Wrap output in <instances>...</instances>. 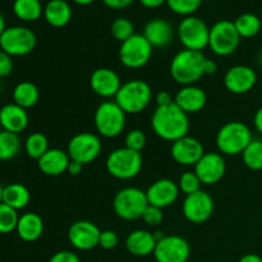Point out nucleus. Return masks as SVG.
I'll return each instance as SVG.
<instances>
[{"label": "nucleus", "instance_id": "f257e3e1", "mask_svg": "<svg viewBox=\"0 0 262 262\" xmlns=\"http://www.w3.org/2000/svg\"><path fill=\"white\" fill-rule=\"evenodd\" d=\"M151 128L159 138L173 143L188 136V114L174 102L166 106H158L151 117Z\"/></svg>", "mask_w": 262, "mask_h": 262}, {"label": "nucleus", "instance_id": "f03ea898", "mask_svg": "<svg viewBox=\"0 0 262 262\" xmlns=\"http://www.w3.org/2000/svg\"><path fill=\"white\" fill-rule=\"evenodd\" d=\"M206 56L201 51L181 50L174 55L170 63V76L181 86L194 84L205 76L204 63Z\"/></svg>", "mask_w": 262, "mask_h": 262}, {"label": "nucleus", "instance_id": "7ed1b4c3", "mask_svg": "<svg viewBox=\"0 0 262 262\" xmlns=\"http://www.w3.org/2000/svg\"><path fill=\"white\" fill-rule=\"evenodd\" d=\"M253 136L250 127L239 120L228 122L223 125L216 135V147L222 155H242Z\"/></svg>", "mask_w": 262, "mask_h": 262}, {"label": "nucleus", "instance_id": "20e7f679", "mask_svg": "<svg viewBox=\"0 0 262 262\" xmlns=\"http://www.w3.org/2000/svg\"><path fill=\"white\" fill-rule=\"evenodd\" d=\"M114 99L125 114H140L150 105L152 90L142 79H130L122 84Z\"/></svg>", "mask_w": 262, "mask_h": 262}, {"label": "nucleus", "instance_id": "39448f33", "mask_svg": "<svg viewBox=\"0 0 262 262\" xmlns=\"http://www.w3.org/2000/svg\"><path fill=\"white\" fill-rule=\"evenodd\" d=\"M142 155L127 147H120L107 155L105 166L107 173L120 181H129L137 177L142 169Z\"/></svg>", "mask_w": 262, "mask_h": 262}, {"label": "nucleus", "instance_id": "423d86ee", "mask_svg": "<svg viewBox=\"0 0 262 262\" xmlns=\"http://www.w3.org/2000/svg\"><path fill=\"white\" fill-rule=\"evenodd\" d=\"M127 114L115 101H104L97 106L94 115V124L97 133L105 138H115L125 128Z\"/></svg>", "mask_w": 262, "mask_h": 262}, {"label": "nucleus", "instance_id": "0eeeda50", "mask_svg": "<svg viewBox=\"0 0 262 262\" xmlns=\"http://www.w3.org/2000/svg\"><path fill=\"white\" fill-rule=\"evenodd\" d=\"M148 206L146 191L137 187H125L117 192L113 200V209L118 217L127 222L142 217L143 211Z\"/></svg>", "mask_w": 262, "mask_h": 262}, {"label": "nucleus", "instance_id": "6e6552de", "mask_svg": "<svg viewBox=\"0 0 262 262\" xmlns=\"http://www.w3.org/2000/svg\"><path fill=\"white\" fill-rule=\"evenodd\" d=\"M177 36L184 49L202 53L204 49L209 48L210 27L201 18L188 15L179 22Z\"/></svg>", "mask_w": 262, "mask_h": 262}, {"label": "nucleus", "instance_id": "1a4fd4ad", "mask_svg": "<svg viewBox=\"0 0 262 262\" xmlns=\"http://www.w3.org/2000/svg\"><path fill=\"white\" fill-rule=\"evenodd\" d=\"M241 42L239 33L234 22L228 19L217 20L210 27L209 48L217 56H229L238 49Z\"/></svg>", "mask_w": 262, "mask_h": 262}, {"label": "nucleus", "instance_id": "9d476101", "mask_svg": "<svg viewBox=\"0 0 262 262\" xmlns=\"http://www.w3.org/2000/svg\"><path fill=\"white\" fill-rule=\"evenodd\" d=\"M37 43L35 32L25 26L7 27L0 36V49L10 56H25L32 53Z\"/></svg>", "mask_w": 262, "mask_h": 262}, {"label": "nucleus", "instance_id": "9b49d317", "mask_svg": "<svg viewBox=\"0 0 262 262\" xmlns=\"http://www.w3.org/2000/svg\"><path fill=\"white\" fill-rule=\"evenodd\" d=\"M152 49L145 36L135 33L132 37L120 43L119 60L125 68L140 69L150 61Z\"/></svg>", "mask_w": 262, "mask_h": 262}, {"label": "nucleus", "instance_id": "f8f14e48", "mask_svg": "<svg viewBox=\"0 0 262 262\" xmlns=\"http://www.w3.org/2000/svg\"><path fill=\"white\" fill-rule=\"evenodd\" d=\"M102 150V142L100 137L91 132H81L74 135L69 140L67 152L71 160L77 161L82 165L91 164L99 158Z\"/></svg>", "mask_w": 262, "mask_h": 262}, {"label": "nucleus", "instance_id": "ddd939ff", "mask_svg": "<svg viewBox=\"0 0 262 262\" xmlns=\"http://www.w3.org/2000/svg\"><path fill=\"white\" fill-rule=\"evenodd\" d=\"M152 255L156 262H187L191 256V247L181 235H165L156 242Z\"/></svg>", "mask_w": 262, "mask_h": 262}, {"label": "nucleus", "instance_id": "4468645a", "mask_svg": "<svg viewBox=\"0 0 262 262\" xmlns=\"http://www.w3.org/2000/svg\"><path fill=\"white\" fill-rule=\"evenodd\" d=\"M182 212L192 224H202L209 220L214 212V200L207 192L201 189L186 196L182 204Z\"/></svg>", "mask_w": 262, "mask_h": 262}, {"label": "nucleus", "instance_id": "2eb2a0df", "mask_svg": "<svg viewBox=\"0 0 262 262\" xmlns=\"http://www.w3.org/2000/svg\"><path fill=\"white\" fill-rule=\"evenodd\" d=\"M193 171L205 186L217 183L224 178L227 171L224 155L220 152H205L199 163L194 165Z\"/></svg>", "mask_w": 262, "mask_h": 262}, {"label": "nucleus", "instance_id": "dca6fc26", "mask_svg": "<svg viewBox=\"0 0 262 262\" xmlns=\"http://www.w3.org/2000/svg\"><path fill=\"white\" fill-rule=\"evenodd\" d=\"M101 230L96 224L89 220H78L68 229V241L78 251H91L99 246Z\"/></svg>", "mask_w": 262, "mask_h": 262}, {"label": "nucleus", "instance_id": "f3484780", "mask_svg": "<svg viewBox=\"0 0 262 262\" xmlns=\"http://www.w3.org/2000/svg\"><path fill=\"white\" fill-rule=\"evenodd\" d=\"M257 82L255 69L248 66H234L227 71L224 76V86L234 95H243L250 92Z\"/></svg>", "mask_w": 262, "mask_h": 262}, {"label": "nucleus", "instance_id": "a211bd4d", "mask_svg": "<svg viewBox=\"0 0 262 262\" xmlns=\"http://www.w3.org/2000/svg\"><path fill=\"white\" fill-rule=\"evenodd\" d=\"M170 154L177 164L183 166H194L204 156V145L197 138L186 136L171 143Z\"/></svg>", "mask_w": 262, "mask_h": 262}, {"label": "nucleus", "instance_id": "6ab92c4d", "mask_svg": "<svg viewBox=\"0 0 262 262\" xmlns=\"http://www.w3.org/2000/svg\"><path fill=\"white\" fill-rule=\"evenodd\" d=\"M179 187L178 183L168 178L159 179L154 182L146 191V197H147L148 205L165 209V207L171 206L174 202L178 200Z\"/></svg>", "mask_w": 262, "mask_h": 262}, {"label": "nucleus", "instance_id": "aec40b11", "mask_svg": "<svg viewBox=\"0 0 262 262\" xmlns=\"http://www.w3.org/2000/svg\"><path fill=\"white\" fill-rule=\"evenodd\" d=\"M122 81L115 71L110 68H97L90 77V86L92 91L100 97L110 99L117 96L122 87Z\"/></svg>", "mask_w": 262, "mask_h": 262}, {"label": "nucleus", "instance_id": "412c9836", "mask_svg": "<svg viewBox=\"0 0 262 262\" xmlns=\"http://www.w3.org/2000/svg\"><path fill=\"white\" fill-rule=\"evenodd\" d=\"M207 102L206 92L196 84L182 86L174 96V104L181 107L187 114L201 112Z\"/></svg>", "mask_w": 262, "mask_h": 262}, {"label": "nucleus", "instance_id": "4be33fe9", "mask_svg": "<svg viewBox=\"0 0 262 262\" xmlns=\"http://www.w3.org/2000/svg\"><path fill=\"white\" fill-rule=\"evenodd\" d=\"M71 163L68 152L60 148H49L37 160V166L48 177H59L67 173Z\"/></svg>", "mask_w": 262, "mask_h": 262}, {"label": "nucleus", "instance_id": "5701e85b", "mask_svg": "<svg viewBox=\"0 0 262 262\" xmlns=\"http://www.w3.org/2000/svg\"><path fill=\"white\" fill-rule=\"evenodd\" d=\"M143 36L152 48H166L174 38L173 26L163 18H155L146 23Z\"/></svg>", "mask_w": 262, "mask_h": 262}, {"label": "nucleus", "instance_id": "b1692460", "mask_svg": "<svg viewBox=\"0 0 262 262\" xmlns=\"http://www.w3.org/2000/svg\"><path fill=\"white\" fill-rule=\"evenodd\" d=\"M28 122L30 118L27 110L14 102L4 105L0 109V125L4 130L19 135L27 128Z\"/></svg>", "mask_w": 262, "mask_h": 262}, {"label": "nucleus", "instance_id": "393cba45", "mask_svg": "<svg viewBox=\"0 0 262 262\" xmlns=\"http://www.w3.org/2000/svg\"><path fill=\"white\" fill-rule=\"evenodd\" d=\"M156 247V238L154 233L145 229L130 232L125 238V248L128 252L137 257H146L152 255Z\"/></svg>", "mask_w": 262, "mask_h": 262}, {"label": "nucleus", "instance_id": "a878e982", "mask_svg": "<svg viewBox=\"0 0 262 262\" xmlns=\"http://www.w3.org/2000/svg\"><path fill=\"white\" fill-rule=\"evenodd\" d=\"M43 18L51 27H66L72 19L71 4L67 0H49L43 7Z\"/></svg>", "mask_w": 262, "mask_h": 262}, {"label": "nucleus", "instance_id": "bb28decb", "mask_svg": "<svg viewBox=\"0 0 262 262\" xmlns=\"http://www.w3.org/2000/svg\"><path fill=\"white\" fill-rule=\"evenodd\" d=\"M15 232L25 242H35L43 233L42 219L36 212H26L19 216Z\"/></svg>", "mask_w": 262, "mask_h": 262}, {"label": "nucleus", "instance_id": "cd10ccee", "mask_svg": "<svg viewBox=\"0 0 262 262\" xmlns=\"http://www.w3.org/2000/svg\"><path fill=\"white\" fill-rule=\"evenodd\" d=\"M31 193L26 186L20 183L8 184L3 188V204L8 205L14 210H22L30 204Z\"/></svg>", "mask_w": 262, "mask_h": 262}, {"label": "nucleus", "instance_id": "c85d7f7f", "mask_svg": "<svg viewBox=\"0 0 262 262\" xmlns=\"http://www.w3.org/2000/svg\"><path fill=\"white\" fill-rule=\"evenodd\" d=\"M40 99V91L37 86L30 81L19 82L13 90V101L23 109H30L35 106Z\"/></svg>", "mask_w": 262, "mask_h": 262}, {"label": "nucleus", "instance_id": "c756f323", "mask_svg": "<svg viewBox=\"0 0 262 262\" xmlns=\"http://www.w3.org/2000/svg\"><path fill=\"white\" fill-rule=\"evenodd\" d=\"M13 13L23 22H35L43 15V7L40 0H14Z\"/></svg>", "mask_w": 262, "mask_h": 262}, {"label": "nucleus", "instance_id": "7c9ffc66", "mask_svg": "<svg viewBox=\"0 0 262 262\" xmlns=\"http://www.w3.org/2000/svg\"><path fill=\"white\" fill-rule=\"evenodd\" d=\"M234 26L241 38H252L261 31V19L253 13H243L234 20Z\"/></svg>", "mask_w": 262, "mask_h": 262}, {"label": "nucleus", "instance_id": "2f4dec72", "mask_svg": "<svg viewBox=\"0 0 262 262\" xmlns=\"http://www.w3.org/2000/svg\"><path fill=\"white\" fill-rule=\"evenodd\" d=\"M20 138L15 133L0 130V160L8 161L14 159L20 151Z\"/></svg>", "mask_w": 262, "mask_h": 262}, {"label": "nucleus", "instance_id": "473e14b6", "mask_svg": "<svg viewBox=\"0 0 262 262\" xmlns=\"http://www.w3.org/2000/svg\"><path fill=\"white\" fill-rule=\"evenodd\" d=\"M49 141L43 133L33 132L26 138L25 141V150L28 158L33 160H38L46 151L49 150Z\"/></svg>", "mask_w": 262, "mask_h": 262}, {"label": "nucleus", "instance_id": "72a5a7b5", "mask_svg": "<svg viewBox=\"0 0 262 262\" xmlns=\"http://www.w3.org/2000/svg\"><path fill=\"white\" fill-rule=\"evenodd\" d=\"M242 159L245 165L251 170L262 169V141L252 140V142L243 151Z\"/></svg>", "mask_w": 262, "mask_h": 262}, {"label": "nucleus", "instance_id": "f704fd0d", "mask_svg": "<svg viewBox=\"0 0 262 262\" xmlns=\"http://www.w3.org/2000/svg\"><path fill=\"white\" fill-rule=\"evenodd\" d=\"M110 31H112L113 37L120 43L124 42L129 37L135 35V25L132 20H129L125 17H118L113 20L112 26H110Z\"/></svg>", "mask_w": 262, "mask_h": 262}, {"label": "nucleus", "instance_id": "c9c22d12", "mask_svg": "<svg viewBox=\"0 0 262 262\" xmlns=\"http://www.w3.org/2000/svg\"><path fill=\"white\" fill-rule=\"evenodd\" d=\"M18 220H19V215L17 210L2 202L0 204V234L14 232L17 229Z\"/></svg>", "mask_w": 262, "mask_h": 262}, {"label": "nucleus", "instance_id": "e433bc0d", "mask_svg": "<svg viewBox=\"0 0 262 262\" xmlns=\"http://www.w3.org/2000/svg\"><path fill=\"white\" fill-rule=\"evenodd\" d=\"M202 0H166V5L173 13L183 17L193 15L200 9Z\"/></svg>", "mask_w": 262, "mask_h": 262}, {"label": "nucleus", "instance_id": "4c0bfd02", "mask_svg": "<svg viewBox=\"0 0 262 262\" xmlns=\"http://www.w3.org/2000/svg\"><path fill=\"white\" fill-rule=\"evenodd\" d=\"M201 181H200V178L197 177V174L194 173V171H184V173L179 177V191H181L182 193L186 194V196L201 191Z\"/></svg>", "mask_w": 262, "mask_h": 262}, {"label": "nucleus", "instance_id": "58836bf2", "mask_svg": "<svg viewBox=\"0 0 262 262\" xmlns=\"http://www.w3.org/2000/svg\"><path fill=\"white\" fill-rule=\"evenodd\" d=\"M124 145L129 150L141 152L146 146V135L141 129L129 130L124 138Z\"/></svg>", "mask_w": 262, "mask_h": 262}, {"label": "nucleus", "instance_id": "ea45409f", "mask_svg": "<svg viewBox=\"0 0 262 262\" xmlns=\"http://www.w3.org/2000/svg\"><path fill=\"white\" fill-rule=\"evenodd\" d=\"M141 219H142L143 222H145V224H147L148 227H158V225L161 224V222L164 220L163 209L152 206V205H148L145 209V211H143Z\"/></svg>", "mask_w": 262, "mask_h": 262}, {"label": "nucleus", "instance_id": "a19ab883", "mask_svg": "<svg viewBox=\"0 0 262 262\" xmlns=\"http://www.w3.org/2000/svg\"><path fill=\"white\" fill-rule=\"evenodd\" d=\"M119 243V237L113 230H101L99 238V247L102 250H114Z\"/></svg>", "mask_w": 262, "mask_h": 262}, {"label": "nucleus", "instance_id": "79ce46f5", "mask_svg": "<svg viewBox=\"0 0 262 262\" xmlns=\"http://www.w3.org/2000/svg\"><path fill=\"white\" fill-rule=\"evenodd\" d=\"M13 67L14 64H13L12 56L0 49V78L9 76L13 72Z\"/></svg>", "mask_w": 262, "mask_h": 262}, {"label": "nucleus", "instance_id": "37998d69", "mask_svg": "<svg viewBox=\"0 0 262 262\" xmlns=\"http://www.w3.org/2000/svg\"><path fill=\"white\" fill-rule=\"evenodd\" d=\"M48 262H81V258L77 253L64 250L54 253Z\"/></svg>", "mask_w": 262, "mask_h": 262}, {"label": "nucleus", "instance_id": "c03bdc74", "mask_svg": "<svg viewBox=\"0 0 262 262\" xmlns=\"http://www.w3.org/2000/svg\"><path fill=\"white\" fill-rule=\"evenodd\" d=\"M101 2L110 9H124L129 7L135 0H101Z\"/></svg>", "mask_w": 262, "mask_h": 262}, {"label": "nucleus", "instance_id": "a18cd8bd", "mask_svg": "<svg viewBox=\"0 0 262 262\" xmlns=\"http://www.w3.org/2000/svg\"><path fill=\"white\" fill-rule=\"evenodd\" d=\"M155 101L158 106H166V105H170L174 102V99L171 97L170 92L168 91H160L155 97Z\"/></svg>", "mask_w": 262, "mask_h": 262}, {"label": "nucleus", "instance_id": "49530a36", "mask_svg": "<svg viewBox=\"0 0 262 262\" xmlns=\"http://www.w3.org/2000/svg\"><path fill=\"white\" fill-rule=\"evenodd\" d=\"M216 71H217V64L215 63L214 60H211V59L206 58V60H205V63H204V74L205 76H211V74H214Z\"/></svg>", "mask_w": 262, "mask_h": 262}, {"label": "nucleus", "instance_id": "de8ad7c7", "mask_svg": "<svg viewBox=\"0 0 262 262\" xmlns=\"http://www.w3.org/2000/svg\"><path fill=\"white\" fill-rule=\"evenodd\" d=\"M141 4L148 9H155V8L161 7V5L166 4V0H140Z\"/></svg>", "mask_w": 262, "mask_h": 262}, {"label": "nucleus", "instance_id": "09e8293b", "mask_svg": "<svg viewBox=\"0 0 262 262\" xmlns=\"http://www.w3.org/2000/svg\"><path fill=\"white\" fill-rule=\"evenodd\" d=\"M82 169H83V165H82V164L77 163V161H74V160H71L67 173H69L71 176H78V174H81Z\"/></svg>", "mask_w": 262, "mask_h": 262}, {"label": "nucleus", "instance_id": "8fccbe9b", "mask_svg": "<svg viewBox=\"0 0 262 262\" xmlns=\"http://www.w3.org/2000/svg\"><path fill=\"white\" fill-rule=\"evenodd\" d=\"M253 124H255L256 130L262 136V107L256 112L255 117H253Z\"/></svg>", "mask_w": 262, "mask_h": 262}, {"label": "nucleus", "instance_id": "3c124183", "mask_svg": "<svg viewBox=\"0 0 262 262\" xmlns=\"http://www.w3.org/2000/svg\"><path fill=\"white\" fill-rule=\"evenodd\" d=\"M238 262H262V257L256 253H247V255L242 256Z\"/></svg>", "mask_w": 262, "mask_h": 262}, {"label": "nucleus", "instance_id": "603ef678", "mask_svg": "<svg viewBox=\"0 0 262 262\" xmlns=\"http://www.w3.org/2000/svg\"><path fill=\"white\" fill-rule=\"evenodd\" d=\"M73 2L76 3V4L83 5V7H86V5H90V4H92V3H95L96 0H73Z\"/></svg>", "mask_w": 262, "mask_h": 262}, {"label": "nucleus", "instance_id": "864d4df0", "mask_svg": "<svg viewBox=\"0 0 262 262\" xmlns=\"http://www.w3.org/2000/svg\"><path fill=\"white\" fill-rule=\"evenodd\" d=\"M5 19H4V15L2 14V13H0V36L3 35V32H4L5 31Z\"/></svg>", "mask_w": 262, "mask_h": 262}, {"label": "nucleus", "instance_id": "5fc2aeb1", "mask_svg": "<svg viewBox=\"0 0 262 262\" xmlns=\"http://www.w3.org/2000/svg\"><path fill=\"white\" fill-rule=\"evenodd\" d=\"M3 188H4V187L0 184V204H2V199H3Z\"/></svg>", "mask_w": 262, "mask_h": 262}, {"label": "nucleus", "instance_id": "6e6d98bb", "mask_svg": "<svg viewBox=\"0 0 262 262\" xmlns=\"http://www.w3.org/2000/svg\"><path fill=\"white\" fill-rule=\"evenodd\" d=\"M258 64H260V66L262 67V51H261L260 56H258Z\"/></svg>", "mask_w": 262, "mask_h": 262}, {"label": "nucleus", "instance_id": "4d7b16f0", "mask_svg": "<svg viewBox=\"0 0 262 262\" xmlns=\"http://www.w3.org/2000/svg\"><path fill=\"white\" fill-rule=\"evenodd\" d=\"M0 127H2V125H0Z\"/></svg>", "mask_w": 262, "mask_h": 262}]
</instances>
